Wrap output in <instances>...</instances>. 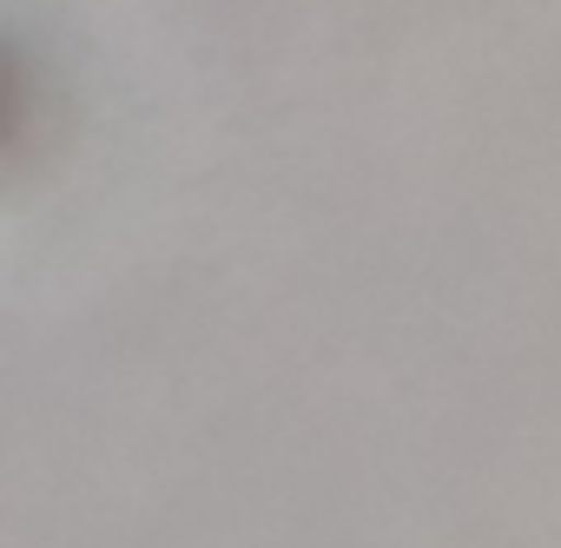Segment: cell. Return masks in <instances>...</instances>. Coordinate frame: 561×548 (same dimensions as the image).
I'll list each match as a JSON object with an SVG mask.
<instances>
[]
</instances>
